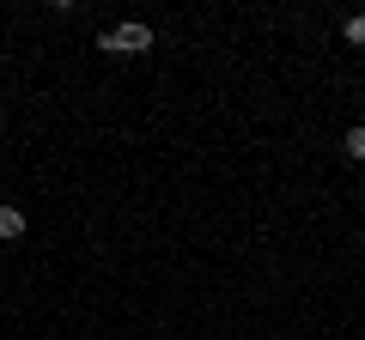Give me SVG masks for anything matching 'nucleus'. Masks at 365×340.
<instances>
[{
    "mask_svg": "<svg viewBox=\"0 0 365 340\" xmlns=\"http://www.w3.org/2000/svg\"><path fill=\"white\" fill-rule=\"evenodd\" d=\"M0 122H6V110H0Z\"/></svg>",
    "mask_w": 365,
    "mask_h": 340,
    "instance_id": "obj_5",
    "label": "nucleus"
},
{
    "mask_svg": "<svg viewBox=\"0 0 365 340\" xmlns=\"http://www.w3.org/2000/svg\"><path fill=\"white\" fill-rule=\"evenodd\" d=\"M341 37H347V43H353V49H365V13H353V18H347V25H341Z\"/></svg>",
    "mask_w": 365,
    "mask_h": 340,
    "instance_id": "obj_3",
    "label": "nucleus"
},
{
    "mask_svg": "<svg viewBox=\"0 0 365 340\" xmlns=\"http://www.w3.org/2000/svg\"><path fill=\"white\" fill-rule=\"evenodd\" d=\"M25 237V213L19 207H0V243H19Z\"/></svg>",
    "mask_w": 365,
    "mask_h": 340,
    "instance_id": "obj_2",
    "label": "nucleus"
},
{
    "mask_svg": "<svg viewBox=\"0 0 365 340\" xmlns=\"http://www.w3.org/2000/svg\"><path fill=\"white\" fill-rule=\"evenodd\" d=\"M341 146H347V158H359V164H365V128H347V140H341Z\"/></svg>",
    "mask_w": 365,
    "mask_h": 340,
    "instance_id": "obj_4",
    "label": "nucleus"
},
{
    "mask_svg": "<svg viewBox=\"0 0 365 340\" xmlns=\"http://www.w3.org/2000/svg\"><path fill=\"white\" fill-rule=\"evenodd\" d=\"M98 49H110V55H146V49H153V25L128 18V25L104 31V37H98Z\"/></svg>",
    "mask_w": 365,
    "mask_h": 340,
    "instance_id": "obj_1",
    "label": "nucleus"
}]
</instances>
